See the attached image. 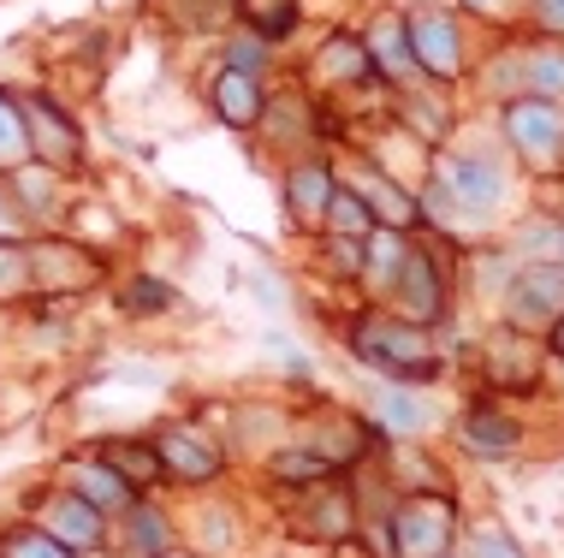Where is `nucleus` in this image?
Returning a JSON list of instances; mask_svg holds the SVG:
<instances>
[{"label": "nucleus", "mask_w": 564, "mask_h": 558, "mask_svg": "<svg viewBox=\"0 0 564 558\" xmlns=\"http://www.w3.org/2000/svg\"><path fill=\"white\" fill-rule=\"evenodd\" d=\"M350 351H357L362 363L399 374V381H416V374L434 369L429 327H416V321H387V315H369V321L350 327Z\"/></svg>", "instance_id": "f257e3e1"}, {"label": "nucleus", "mask_w": 564, "mask_h": 558, "mask_svg": "<svg viewBox=\"0 0 564 558\" xmlns=\"http://www.w3.org/2000/svg\"><path fill=\"white\" fill-rule=\"evenodd\" d=\"M452 500H429V493H422V500H410L399 517H392V552L399 558H446L452 552Z\"/></svg>", "instance_id": "f03ea898"}, {"label": "nucleus", "mask_w": 564, "mask_h": 558, "mask_svg": "<svg viewBox=\"0 0 564 558\" xmlns=\"http://www.w3.org/2000/svg\"><path fill=\"white\" fill-rule=\"evenodd\" d=\"M564 315V267L558 262H535L511 280V321L523 327H553Z\"/></svg>", "instance_id": "7ed1b4c3"}, {"label": "nucleus", "mask_w": 564, "mask_h": 558, "mask_svg": "<svg viewBox=\"0 0 564 558\" xmlns=\"http://www.w3.org/2000/svg\"><path fill=\"white\" fill-rule=\"evenodd\" d=\"M434 178H440V196L464 215H487L499 203V173L487 161H464V155H440L434 161Z\"/></svg>", "instance_id": "20e7f679"}, {"label": "nucleus", "mask_w": 564, "mask_h": 558, "mask_svg": "<svg viewBox=\"0 0 564 558\" xmlns=\"http://www.w3.org/2000/svg\"><path fill=\"white\" fill-rule=\"evenodd\" d=\"M404 30H410V54L429 78H457L464 72V48H457V30L446 12H410Z\"/></svg>", "instance_id": "39448f33"}, {"label": "nucleus", "mask_w": 564, "mask_h": 558, "mask_svg": "<svg viewBox=\"0 0 564 558\" xmlns=\"http://www.w3.org/2000/svg\"><path fill=\"white\" fill-rule=\"evenodd\" d=\"M392 292H399V315H404V321H416V327L440 321V309H446V280H440V267H434L422 250L404 255Z\"/></svg>", "instance_id": "423d86ee"}, {"label": "nucleus", "mask_w": 564, "mask_h": 558, "mask_svg": "<svg viewBox=\"0 0 564 558\" xmlns=\"http://www.w3.org/2000/svg\"><path fill=\"white\" fill-rule=\"evenodd\" d=\"M101 523H108V511H96L84 500V493H54L48 505H42V529H48L59 547L84 552V547H101Z\"/></svg>", "instance_id": "0eeeda50"}, {"label": "nucleus", "mask_w": 564, "mask_h": 558, "mask_svg": "<svg viewBox=\"0 0 564 558\" xmlns=\"http://www.w3.org/2000/svg\"><path fill=\"white\" fill-rule=\"evenodd\" d=\"M506 131H511V143L517 149H529V155H546V149H558L564 138V113L553 108L546 96H517L511 108H506Z\"/></svg>", "instance_id": "6e6552de"}, {"label": "nucleus", "mask_w": 564, "mask_h": 558, "mask_svg": "<svg viewBox=\"0 0 564 558\" xmlns=\"http://www.w3.org/2000/svg\"><path fill=\"white\" fill-rule=\"evenodd\" d=\"M362 54H369V66L380 72V78H392V84H404V78H416V54H410V30L399 12H387V19H375L369 24V36H362Z\"/></svg>", "instance_id": "1a4fd4ad"}, {"label": "nucleus", "mask_w": 564, "mask_h": 558, "mask_svg": "<svg viewBox=\"0 0 564 558\" xmlns=\"http://www.w3.org/2000/svg\"><path fill=\"white\" fill-rule=\"evenodd\" d=\"M24 125H30V155L54 161V167H78V131L66 125V113L48 101H24Z\"/></svg>", "instance_id": "9d476101"}, {"label": "nucleus", "mask_w": 564, "mask_h": 558, "mask_svg": "<svg viewBox=\"0 0 564 558\" xmlns=\"http://www.w3.org/2000/svg\"><path fill=\"white\" fill-rule=\"evenodd\" d=\"M66 481H72V493H84L96 511H131V481L113 470L108 458H84V463H66Z\"/></svg>", "instance_id": "9b49d317"}, {"label": "nucleus", "mask_w": 564, "mask_h": 558, "mask_svg": "<svg viewBox=\"0 0 564 558\" xmlns=\"http://www.w3.org/2000/svg\"><path fill=\"white\" fill-rule=\"evenodd\" d=\"M161 451V463H166V475H185V481H215L220 475V451L203 440V434H191V428H173V434H161L155 440Z\"/></svg>", "instance_id": "f8f14e48"}, {"label": "nucleus", "mask_w": 564, "mask_h": 558, "mask_svg": "<svg viewBox=\"0 0 564 558\" xmlns=\"http://www.w3.org/2000/svg\"><path fill=\"white\" fill-rule=\"evenodd\" d=\"M215 113L226 119V125H238V131H250L256 119H262V84H256V72H238V66L220 72V84H215Z\"/></svg>", "instance_id": "ddd939ff"}, {"label": "nucleus", "mask_w": 564, "mask_h": 558, "mask_svg": "<svg viewBox=\"0 0 564 558\" xmlns=\"http://www.w3.org/2000/svg\"><path fill=\"white\" fill-rule=\"evenodd\" d=\"M464 446L476 451V458H511V451H517V422L499 416V411H469Z\"/></svg>", "instance_id": "4468645a"}, {"label": "nucleus", "mask_w": 564, "mask_h": 558, "mask_svg": "<svg viewBox=\"0 0 564 558\" xmlns=\"http://www.w3.org/2000/svg\"><path fill=\"white\" fill-rule=\"evenodd\" d=\"M404 238H399V226H375L369 238H362V274H369L375 285H392L399 280V267H404Z\"/></svg>", "instance_id": "2eb2a0df"}, {"label": "nucleus", "mask_w": 564, "mask_h": 558, "mask_svg": "<svg viewBox=\"0 0 564 558\" xmlns=\"http://www.w3.org/2000/svg\"><path fill=\"white\" fill-rule=\"evenodd\" d=\"M357 196L369 203V215H380L387 226H416V220H422V208L410 203V196H404L399 185H392L387 173H369V178H362V190H357Z\"/></svg>", "instance_id": "dca6fc26"}, {"label": "nucleus", "mask_w": 564, "mask_h": 558, "mask_svg": "<svg viewBox=\"0 0 564 558\" xmlns=\"http://www.w3.org/2000/svg\"><path fill=\"white\" fill-rule=\"evenodd\" d=\"M285 196H292V215L297 220H322L327 215V196H333V173L327 167H297L285 178Z\"/></svg>", "instance_id": "f3484780"}, {"label": "nucleus", "mask_w": 564, "mask_h": 558, "mask_svg": "<svg viewBox=\"0 0 564 558\" xmlns=\"http://www.w3.org/2000/svg\"><path fill=\"white\" fill-rule=\"evenodd\" d=\"M24 161H36L30 155V125H24V101H12V96H0V167H24Z\"/></svg>", "instance_id": "a211bd4d"}, {"label": "nucleus", "mask_w": 564, "mask_h": 558, "mask_svg": "<svg viewBox=\"0 0 564 558\" xmlns=\"http://www.w3.org/2000/svg\"><path fill=\"white\" fill-rule=\"evenodd\" d=\"M101 458H108L113 470L131 481V488H143V481H161V475H166V463H161L155 446H126V440H119V446L101 451Z\"/></svg>", "instance_id": "6ab92c4d"}, {"label": "nucleus", "mask_w": 564, "mask_h": 558, "mask_svg": "<svg viewBox=\"0 0 564 558\" xmlns=\"http://www.w3.org/2000/svg\"><path fill=\"white\" fill-rule=\"evenodd\" d=\"M315 66H322V78H369V54H362V42H350V36H333V42H322V59H315Z\"/></svg>", "instance_id": "aec40b11"}, {"label": "nucleus", "mask_w": 564, "mask_h": 558, "mask_svg": "<svg viewBox=\"0 0 564 558\" xmlns=\"http://www.w3.org/2000/svg\"><path fill=\"white\" fill-rule=\"evenodd\" d=\"M327 226L333 232H345V238H369L375 226H369V203H362L357 190H339L333 185V196H327Z\"/></svg>", "instance_id": "412c9836"}, {"label": "nucleus", "mask_w": 564, "mask_h": 558, "mask_svg": "<svg viewBox=\"0 0 564 558\" xmlns=\"http://www.w3.org/2000/svg\"><path fill=\"white\" fill-rule=\"evenodd\" d=\"M380 422H387L392 434H422V428H429V404L392 386V392H380Z\"/></svg>", "instance_id": "4be33fe9"}, {"label": "nucleus", "mask_w": 564, "mask_h": 558, "mask_svg": "<svg viewBox=\"0 0 564 558\" xmlns=\"http://www.w3.org/2000/svg\"><path fill=\"white\" fill-rule=\"evenodd\" d=\"M494 381H535V351L517 333L494 339Z\"/></svg>", "instance_id": "5701e85b"}, {"label": "nucleus", "mask_w": 564, "mask_h": 558, "mask_svg": "<svg viewBox=\"0 0 564 558\" xmlns=\"http://www.w3.org/2000/svg\"><path fill=\"white\" fill-rule=\"evenodd\" d=\"M131 547L143 558H161L166 552V517L155 505H131Z\"/></svg>", "instance_id": "b1692460"}, {"label": "nucleus", "mask_w": 564, "mask_h": 558, "mask_svg": "<svg viewBox=\"0 0 564 558\" xmlns=\"http://www.w3.org/2000/svg\"><path fill=\"white\" fill-rule=\"evenodd\" d=\"M0 558H72V547H59L48 529H19L0 547Z\"/></svg>", "instance_id": "393cba45"}, {"label": "nucleus", "mask_w": 564, "mask_h": 558, "mask_svg": "<svg viewBox=\"0 0 564 558\" xmlns=\"http://www.w3.org/2000/svg\"><path fill=\"white\" fill-rule=\"evenodd\" d=\"M529 84H535L546 101H553V96H564V54H553V48L529 54Z\"/></svg>", "instance_id": "a878e982"}, {"label": "nucleus", "mask_w": 564, "mask_h": 558, "mask_svg": "<svg viewBox=\"0 0 564 558\" xmlns=\"http://www.w3.org/2000/svg\"><path fill=\"white\" fill-rule=\"evenodd\" d=\"M327 470H333V463L315 458V451H292V458L273 463V475H280V481H322Z\"/></svg>", "instance_id": "bb28decb"}, {"label": "nucleus", "mask_w": 564, "mask_h": 558, "mask_svg": "<svg viewBox=\"0 0 564 558\" xmlns=\"http://www.w3.org/2000/svg\"><path fill=\"white\" fill-rule=\"evenodd\" d=\"M315 535H327V540H339V535H350V500H345V493H333V500L322 505V511H315Z\"/></svg>", "instance_id": "cd10ccee"}, {"label": "nucleus", "mask_w": 564, "mask_h": 558, "mask_svg": "<svg viewBox=\"0 0 564 558\" xmlns=\"http://www.w3.org/2000/svg\"><path fill=\"white\" fill-rule=\"evenodd\" d=\"M173 297H166V285L161 280H131V292H126V309H166Z\"/></svg>", "instance_id": "c85d7f7f"}, {"label": "nucleus", "mask_w": 564, "mask_h": 558, "mask_svg": "<svg viewBox=\"0 0 564 558\" xmlns=\"http://www.w3.org/2000/svg\"><path fill=\"white\" fill-rule=\"evenodd\" d=\"M469 558H523V552H517L499 529H481V535H476V547H469Z\"/></svg>", "instance_id": "c756f323"}, {"label": "nucleus", "mask_w": 564, "mask_h": 558, "mask_svg": "<svg viewBox=\"0 0 564 558\" xmlns=\"http://www.w3.org/2000/svg\"><path fill=\"white\" fill-rule=\"evenodd\" d=\"M256 59H262V42H256V36L232 42V66H238V72H256Z\"/></svg>", "instance_id": "7c9ffc66"}, {"label": "nucleus", "mask_w": 564, "mask_h": 558, "mask_svg": "<svg viewBox=\"0 0 564 558\" xmlns=\"http://www.w3.org/2000/svg\"><path fill=\"white\" fill-rule=\"evenodd\" d=\"M541 24L546 30H564V0H541Z\"/></svg>", "instance_id": "2f4dec72"}, {"label": "nucleus", "mask_w": 564, "mask_h": 558, "mask_svg": "<svg viewBox=\"0 0 564 558\" xmlns=\"http://www.w3.org/2000/svg\"><path fill=\"white\" fill-rule=\"evenodd\" d=\"M553 351L564 357V315H558V321H553Z\"/></svg>", "instance_id": "473e14b6"}, {"label": "nucleus", "mask_w": 564, "mask_h": 558, "mask_svg": "<svg viewBox=\"0 0 564 558\" xmlns=\"http://www.w3.org/2000/svg\"><path fill=\"white\" fill-rule=\"evenodd\" d=\"M464 7H481V12H499L506 0H464Z\"/></svg>", "instance_id": "72a5a7b5"}, {"label": "nucleus", "mask_w": 564, "mask_h": 558, "mask_svg": "<svg viewBox=\"0 0 564 558\" xmlns=\"http://www.w3.org/2000/svg\"><path fill=\"white\" fill-rule=\"evenodd\" d=\"M161 558H191V552H161Z\"/></svg>", "instance_id": "f704fd0d"}, {"label": "nucleus", "mask_w": 564, "mask_h": 558, "mask_svg": "<svg viewBox=\"0 0 564 558\" xmlns=\"http://www.w3.org/2000/svg\"><path fill=\"white\" fill-rule=\"evenodd\" d=\"M0 226H7V208H0Z\"/></svg>", "instance_id": "c9c22d12"}]
</instances>
